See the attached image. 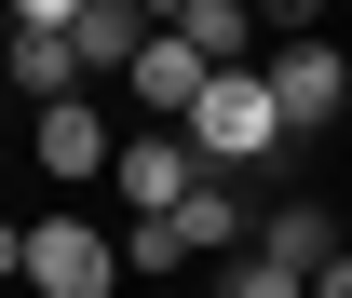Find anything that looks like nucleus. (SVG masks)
<instances>
[{"mask_svg": "<svg viewBox=\"0 0 352 298\" xmlns=\"http://www.w3.org/2000/svg\"><path fill=\"white\" fill-rule=\"evenodd\" d=\"M217 298H311V285H298V271H271V257L244 244V257H217Z\"/></svg>", "mask_w": 352, "mask_h": 298, "instance_id": "nucleus-12", "label": "nucleus"}, {"mask_svg": "<svg viewBox=\"0 0 352 298\" xmlns=\"http://www.w3.org/2000/svg\"><path fill=\"white\" fill-rule=\"evenodd\" d=\"M122 82H135V109H149V123H163V136H176V123H190V109H204V54H176V41H163V28H149V54H135Z\"/></svg>", "mask_w": 352, "mask_h": 298, "instance_id": "nucleus-9", "label": "nucleus"}, {"mask_svg": "<svg viewBox=\"0 0 352 298\" xmlns=\"http://www.w3.org/2000/svg\"><path fill=\"white\" fill-rule=\"evenodd\" d=\"M163 41H176V54H204V82H230V68H258V14H244V0H176Z\"/></svg>", "mask_w": 352, "mask_h": 298, "instance_id": "nucleus-6", "label": "nucleus"}, {"mask_svg": "<svg viewBox=\"0 0 352 298\" xmlns=\"http://www.w3.org/2000/svg\"><path fill=\"white\" fill-rule=\"evenodd\" d=\"M109 176H122V204H135V217H176L190 190H204V176H190V136H163V123H135L122 149H109Z\"/></svg>", "mask_w": 352, "mask_h": 298, "instance_id": "nucleus-5", "label": "nucleus"}, {"mask_svg": "<svg viewBox=\"0 0 352 298\" xmlns=\"http://www.w3.org/2000/svg\"><path fill=\"white\" fill-rule=\"evenodd\" d=\"M258 95H271V123H285V136H311V123H339L352 68H339V41H285V54L258 68Z\"/></svg>", "mask_w": 352, "mask_h": 298, "instance_id": "nucleus-4", "label": "nucleus"}, {"mask_svg": "<svg viewBox=\"0 0 352 298\" xmlns=\"http://www.w3.org/2000/svg\"><path fill=\"white\" fill-rule=\"evenodd\" d=\"M14 257H28V231H14V217H0V285H14Z\"/></svg>", "mask_w": 352, "mask_h": 298, "instance_id": "nucleus-14", "label": "nucleus"}, {"mask_svg": "<svg viewBox=\"0 0 352 298\" xmlns=\"http://www.w3.org/2000/svg\"><path fill=\"white\" fill-rule=\"evenodd\" d=\"M190 176H217V190H244V176H271L285 163V123H271V95H258V68H230V82H204V109H190Z\"/></svg>", "mask_w": 352, "mask_h": 298, "instance_id": "nucleus-1", "label": "nucleus"}, {"mask_svg": "<svg viewBox=\"0 0 352 298\" xmlns=\"http://www.w3.org/2000/svg\"><path fill=\"white\" fill-rule=\"evenodd\" d=\"M14 271H28L41 298H109V285H122V244H109V231H82V217H41Z\"/></svg>", "mask_w": 352, "mask_h": 298, "instance_id": "nucleus-3", "label": "nucleus"}, {"mask_svg": "<svg viewBox=\"0 0 352 298\" xmlns=\"http://www.w3.org/2000/svg\"><path fill=\"white\" fill-rule=\"evenodd\" d=\"M149 28H163V14H135V0H68V54H82V68H135Z\"/></svg>", "mask_w": 352, "mask_h": 298, "instance_id": "nucleus-10", "label": "nucleus"}, {"mask_svg": "<svg viewBox=\"0 0 352 298\" xmlns=\"http://www.w3.org/2000/svg\"><path fill=\"white\" fill-rule=\"evenodd\" d=\"M311 298H352V257H325V271H311Z\"/></svg>", "mask_w": 352, "mask_h": 298, "instance_id": "nucleus-13", "label": "nucleus"}, {"mask_svg": "<svg viewBox=\"0 0 352 298\" xmlns=\"http://www.w3.org/2000/svg\"><path fill=\"white\" fill-rule=\"evenodd\" d=\"M339 123H352V95H339Z\"/></svg>", "mask_w": 352, "mask_h": 298, "instance_id": "nucleus-15", "label": "nucleus"}, {"mask_svg": "<svg viewBox=\"0 0 352 298\" xmlns=\"http://www.w3.org/2000/svg\"><path fill=\"white\" fill-rule=\"evenodd\" d=\"M0 82L28 95V109H68V95H82V54H68V0H28V14H0Z\"/></svg>", "mask_w": 352, "mask_h": 298, "instance_id": "nucleus-2", "label": "nucleus"}, {"mask_svg": "<svg viewBox=\"0 0 352 298\" xmlns=\"http://www.w3.org/2000/svg\"><path fill=\"white\" fill-rule=\"evenodd\" d=\"M163 231H176V257H244V244H258V204H244V190H217V176H204V190H190V204H176Z\"/></svg>", "mask_w": 352, "mask_h": 298, "instance_id": "nucleus-7", "label": "nucleus"}, {"mask_svg": "<svg viewBox=\"0 0 352 298\" xmlns=\"http://www.w3.org/2000/svg\"><path fill=\"white\" fill-rule=\"evenodd\" d=\"M258 257H271V271H298V285H311V271H325V257H339V217L311 204V190H285V204L258 217Z\"/></svg>", "mask_w": 352, "mask_h": 298, "instance_id": "nucleus-8", "label": "nucleus"}, {"mask_svg": "<svg viewBox=\"0 0 352 298\" xmlns=\"http://www.w3.org/2000/svg\"><path fill=\"white\" fill-rule=\"evenodd\" d=\"M109 149H122V136L95 123L82 95H68V109H41V176H95V163H109Z\"/></svg>", "mask_w": 352, "mask_h": 298, "instance_id": "nucleus-11", "label": "nucleus"}]
</instances>
